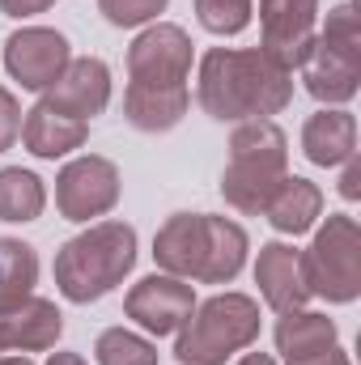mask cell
Listing matches in <instances>:
<instances>
[{"mask_svg": "<svg viewBox=\"0 0 361 365\" xmlns=\"http://www.w3.org/2000/svg\"><path fill=\"white\" fill-rule=\"evenodd\" d=\"M195 81L204 115L217 123L272 119L293 102V73L272 64L260 47H208Z\"/></svg>", "mask_w": 361, "mask_h": 365, "instance_id": "obj_1", "label": "cell"}, {"mask_svg": "<svg viewBox=\"0 0 361 365\" xmlns=\"http://www.w3.org/2000/svg\"><path fill=\"white\" fill-rule=\"evenodd\" d=\"M136 268V230L128 221H98L56 251V289L73 306H90L119 289Z\"/></svg>", "mask_w": 361, "mask_h": 365, "instance_id": "obj_2", "label": "cell"}, {"mask_svg": "<svg viewBox=\"0 0 361 365\" xmlns=\"http://www.w3.org/2000/svg\"><path fill=\"white\" fill-rule=\"evenodd\" d=\"M289 175V136L276 119H247L230 132V162L221 170V195L247 217H264V204Z\"/></svg>", "mask_w": 361, "mask_h": 365, "instance_id": "obj_3", "label": "cell"}, {"mask_svg": "<svg viewBox=\"0 0 361 365\" xmlns=\"http://www.w3.org/2000/svg\"><path fill=\"white\" fill-rule=\"evenodd\" d=\"M260 340V302L251 293H213L195 302L191 319L175 331L179 365H225Z\"/></svg>", "mask_w": 361, "mask_h": 365, "instance_id": "obj_4", "label": "cell"}, {"mask_svg": "<svg viewBox=\"0 0 361 365\" xmlns=\"http://www.w3.org/2000/svg\"><path fill=\"white\" fill-rule=\"evenodd\" d=\"M298 73H302L306 93L323 106H345V102L357 98L361 30H357V9L349 0L327 13V26H323V34H315V47H310V56Z\"/></svg>", "mask_w": 361, "mask_h": 365, "instance_id": "obj_5", "label": "cell"}, {"mask_svg": "<svg viewBox=\"0 0 361 365\" xmlns=\"http://www.w3.org/2000/svg\"><path fill=\"white\" fill-rule=\"evenodd\" d=\"M302 280L310 297L332 306H349L361 297V230L349 212H332L306 251H298Z\"/></svg>", "mask_w": 361, "mask_h": 365, "instance_id": "obj_6", "label": "cell"}, {"mask_svg": "<svg viewBox=\"0 0 361 365\" xmlns=\"http://www.w3.org/2000/svg\"><path fill=\"white\" fill-rule=\"evenodd\" d=\"M119 195H123V175H119V166H115L111 158H98V153L73 158V162L56 175V208H60L64 221H77V225L115 212Z\"/></svg>", "mask_w": 361, "mask_h": 365, "instance_id": "obj_7", "label": "cell"}, {"mask_svg": "<svg viewBox=\"0 0 361 365\" xmlns=\"http://www.w3.org/2000/svg\"><path fill=\"white\" fill-rule=\"evenodd\" d=\"M260 51L285 73L302 68L319 34V0H260Z\"/></svg>", "mask_w": 361, "mask_h": 365, "instance_id": "obj_8", "label": "cell"}, {"mask_svg": "<svg viewBox=\"0 0 361 365\" xmlns=\"http://www.w3.org/2000/svg\"><path fill=\"white\" fill-rule=\"evenodd\" d=\"M128 77L141 86H187L191 77V38L183 26L153 21L128 47Z\"/></svg>", "mask_w": 361, "mask_h": 365, "instance_id": "obj_9", "label": "cell"}, {"mask_svg": "<svg viewBox=\"0 0 361 365\" xmlns=\"http://www.w3.org/2000/svg\"><path fill=\"white\" fill-rule=\"evenodd\" d=\"M73 60V47L51 26H21L4 38V68L30 93H43Z\"/></svg>", "mask_w": 361, "mask_h": 365, "instance_id": "obj_10", "label": "cell"}, {"mask_svg": "<svg viewBox=\"0 0 361 365\" xmlns=\"http://www.w3.org/2000/svg\"><path fill=\"white\" fill-rule=\"evenodd\" d=\"M191 310H195V289L187 280L166 276V272H153V276H145V280H136L128 289V297H123V314L141 331H149L158 340L175 336L183 323L191 319Z\"/></svg>", "mask_w": 361, "mask_h": 365, "instance_id": "obj_11", "label": "cell"}, {"mask_svg": "<svg viewBox=\"0 0 361 365\" xmlns=\"http://www.w3.org/2000/svg\"><path fill=\"white\" fill-rule=\"evenodd\" d=\"M43 102L51 110H60L64 119L90 123L93 115H102L111 106V68L98 56H73L68 68L43 90Z\"/></svg>", "mask_w": 361, "mask_h": 365, "instance_id": "obj_12", "label": "cell"}, {"mask_svg": "<svg viewBox=\"0 0 361 365\" xmlns=\"http://www.w3.org/2000/svg\"><path fill=\"white\" fill-rule=\"evenodd\" d=\"M204 251H208V212H175L153 234V264L166 276L195 280Z\"/></svg>", "mask_w": 361, "mask_h": 365, "instance_id": "obj_13", "label": "cell"}, {"mask_svg": "<svg viewBox=\"0 0 361 365\" xmlns=\"http://www.w3.org/2000/svg\"><path fill=\"white\" fill-rule=\"evenodd\" d=\"M255 284H260V297L268 302V310H276V314L302 310V306L310 302L306 280H302V264H298V251H293L289 242H264V247H260Z\"/></svg>", "mask_w": 361, "mask_h": 365, "instance_id": "obj_14", "label": "cell"}, {"mask_svg": "<svg viewBox=\"0 0 361 365\" xmlns=\"http://www.w3.org/2000/svg\"><path fill=\"white\" fill-rule=\"evenodd\" d=\"M0 336H4V353H47L60 344L64 336V314L56 302L47 297H30L21 302L13 314L0 319Z\"/></svg>", "mask_w": 361, "mask_h": 365, "instance_id": "obj_15", "label": "cell"}, {"mask_svg": "<svg viewBox=\"0 0 361 365\" xmlns=\"http://www.w3.org/2000/svg\"><path fill=\"white\" fill-rule=\"evenodd\" d=\"M90 140V123H77V119H64L60 110H51L43 98L26 110L21 119V145L26 153L43 158V162H56V158H68L73 149H81Z\"/></svg>", "mask_w": 361, "mask_h": 365, "instance_id": "obj_16", "label": "cell"}, {"mask_svg": "<svg viewBox=\"0 0 361 365\" xmlns=\"http://www.w3.org/2000/svg\"><path fill=\"white\" fill-rule=\"evenodd\" d=\"M302 153L315 166H345L357 153V119L340 106H323L302 123Z\"/></svg>", "mask_w": 361, "mask_h": 365, "instance_id": "obj_17", "label": "cell"}, {"mask_svg": "<svg viewBox=\"0 0 361 365\" xmlns=\"http://www.w3.org/2000/svg\"><path fill=\"white\" fill-rule=\"evenodd\" d=\"M187 106H191V90L187 86H141V81H128V90H123V119L136 132H171V128H179Z\"/></svg>", "mask_w": 361, "mask_h": 365, "instance_id": "obj_18", "label": "cell"}, {"mask_svg": "<svg viewBox=\"0 0 361 365\" xmlns=\"http://www.w3.org/2000/svg\"><path fill=\"white\" fill-rule=\"evenodd\" d=\"M264 217L276 234H306L315 230V221L323 217V191L319 182L302 179V175H285L280 187L272 191V200L264 204Z\"/></svg>", "mask_w": 361, "mask_h": 365, "instance_id": "obj_19", "label": "cell"}, {"mask_svg": "<svg viewBox=\"0 0 361 365\" xmlns=\"http://www.w3.org/2000/svg\"><path fill=\"white\" fill-rule=\"evenodd\" d=\"M247 251H251L247 230L238 221H230V217H213L208 212V251H204V264H200L195 280L200 284H230L243 272Z\"/></svg>", "mask_w": 361, "mask_h": 365, "instance_id": "obj_20", "label": "cell"}, {"mask_svg": "<svg viewBox=\"0 0 361 365\" xmlns=\"http://www.w3.org/2000/svg\"><path fill=\"white\" fill-rule=\"evenodd\" d=\"M276 353L285 361H302V357H315V353H327L336 349V323L319 310H285L276 319Z\"/></svg>", "mask_w": 361, "mask_h": 365, "instance_id": "obj_21", "label": "cell"}, {"mask_svg": "<svg viewBox=\"0 0 361 365\" xmlns=\"http://www.w3.org/2000/svg\"><path fill=\"white\" fill-rule=\"evenodd\" d=\"M39 284V255L21 238H0V319L13 314L21 302L34 297Z\"/></svg>", "mask_w": 361, "mask_h": 365, "instance_id": "obj_22", "label": "cell"}, {"mask_svg": "<svg viewBox=\"0 0 361 365\" xmlns=\"http://www.w3.org/2000/svg\"><path fill=\"white\" fill-rule=\"evenodd\" d=\"M43 208H47V187L34 170H21V166L0 170V221L30 225L43 217Z\"/></svg>", "mask_w": 361, "mask_h": 365, "instance_id": "obj_23", "label": "cell"}, {"mask_svg": "<svg viewBox=\"0 0 361 365\" xmlns=\"http://www.w3.org/2000/svg\"><path fill=\"white\" fill-rule=\"evenodd\" d=\"M93 361L98 365H158V344L128 331V327H106L93 340Z\"/></svg>", "mask_w": 361, "mask_h": 365, "instance_id": "obj_24", "label": "cell"}, {"mask_svg": "<svg viewBox=\"0 0 361 365\" xmlns=\"http://www.w3.org/2000/svg\"><path fill=\"white\" fill-rule=\"evenodd\" d=\"M255 4L251 0H195V21L217 34V38H234L251 26Z\"/></svg>", "mask_w": 361, "mask_h": 365, "instance_id": "obj_25", "label": "cell"}, {"mask_svg": "<svg viewBox=\"0 0 361 365\" xmlns=\"http://www.w3.org/2000/svg\"><path fill=\"white\" fill-rule=\"evenodd\" d=\"M171 0H98V13L115 26V30H136V26H153L158 13H166Z\"/></svg>", "mask_w": 361, "mask_h": 365, "instance_id": "obj_26", "label": "cell"}, {"mask_svg": "<svg viewBox=\"0 0 361 365\" xmlns=\"http://www.w3.org/2000/svg\"><path fill=\"white\" fill-rule=\"evenodd\" d=\"M21 102H17V93L4 90L0 86V153H9L13 145H17V136H21Z\"/></svg>", "mask_w": 361, "mask_h": 365, "instance_id": "obj_27", "label": "cell"}, {"mask_svg": "<svg viewBox=\"0 0 361 365\" xmlns=\"http://www.w3.org/2000/svg\"><path fill=\"white\" fill-rule=\"evenodd\" d=\"M51 4H56V0H0V13L21 21V17H39V13H47Z\"/></svg>", "mask_w": 361, "mask_h": 365, "instance_id": "obj_28", "label": "cell"}, {"mask_svg": "<svg viewBox=\"0 0 361 365\" xmlns=\"http://www.w3.org/2000/svg\"><path fill=\"white\" fill-rule=\"evenodd\" d=\"M340 195H345V200H361V158H357V153L345 162V175H340Z\"/></svg>", "mask_w": 361, "mask_h": 365, "instance_id": "obj_29", "label": "cell"}, {"mask_svg": "<svg viewBox=\"0 0 361 365\" xmlns=\"http://www.w3.org/2000/svg\"><path fill=\"white\" fill-rule=\"evenodd\" d=\"M285 365H353L345 349H327V353H315V357H302V361H285Z\"/></svg>", "mask_w": 361, "mask_h": 365, "instance_id": "obj_30", "label": "cell"}, {"mask_svg": "<svg viewBox=\"0 0 361 365\" xmlns=\"http://www.w3.org/2000/svg\"><path fill=\"white\" fill-rule=\"evenodd\" d=\"M47 365H90V361H86L81 353H51V357H47Z\"/></svg>", "mask_w": 361, "mask_h": 365, "instance_id": "obj_31", "label": "cell"}, {"mask_svg": "<svg viewBox=\"0 0 361 365\" xmlns=\"http://www.w3.org/2000/svg\"><path fill=\"white\" fill-rule=\"evenodd\" d=\"M238 365H276V357H268V353H247Z\"/></svg>", "mask_w": 361, "mask_h": 365, "instance_id": "obj_32", "label": "cell"}, {"mask_svg": "<svg viewBox=\"0 0 361 365\" xmlns=\"http://www.w3.org/2000/svg\"><path fill=\"white\" fill-rule=\"evenodd\" d=\"M0 365H34V361H30V357L21 353V357H0Z\"/></svg>", "mask_w": 361, "mask_h": 365, "instance_id": "obj_33", "label": "cell"}, {"mask_svg": "<svg viewBox=\"0 0 361 365\" xmlns=\"http://www.w3.org/2000/svg\"><path fill=\"white\" fill-rule=\"evenodd\" d=\"M0 353H4V336H0Z\"/></svg>", "mask_w": 361, "mask_h": 365, "instance_id": "obj_34", "label": "cell"}]
</instances>
